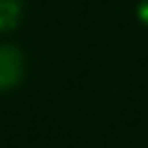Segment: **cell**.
<instances>
[{
	"label": "cell",
	"instance_id": "1",
	"mask_svg": "<svg viewBox=\"0 0 148 148\" xmlns=\"http://www.w3.org/2000/svg\"><path fill=\"white\" fill-rule=\"evenodd\" d=\"M25 60L21 49L14 44H0V92H7L16 88L23 79Z\"/></svg>",
	"mask_w": 148,
	"mask_h": 148
},
{
	"label": "cell",
	"instance_id": "3",
	"mask_svg": "<svg viewBox=\"0 0 148 148\" xmlns=\"http://www.w3.org/2000/svg\"><path fill=\"white\" fill-rule=\"evenodd\" d=\"M136 14H139V18H141L143 23H148V0H146V2H141V7L136 9Z\"/></svg>",
	"mask_w": 148,
	"mask_h": 148
},
{
	"label": "cell",
	"instance_id": "2",
	"mask_svg": "<svg viewBox=\"0 0 148 148\" xmlns=\"http://www.w3.org/2000/svg\"><path fill=\"white\" fill-rule=\"evenodd\" d=\"M23 14V0H0V35L18 25Z\"/></svg>",
	"mask_w": 148,
	"mask_h": 148
}]
</instances>
